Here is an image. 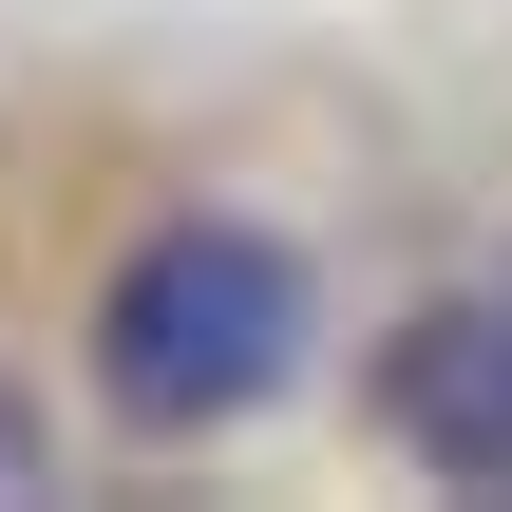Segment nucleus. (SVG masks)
<instances>
[{
    "label": "nucleus",
    "mask_w": 512,
    "mask_h": 512,
    "mask_svg": "<svg viewBox=\"0 0 512 512\" xmlns=\"http://www.w3.org/2000/svg\"><path fill=\"white\" fill-rule=\"evenodd\" d=\"M285 342H304V266H285L266 228H152V247L95 285V399H114L133 437L247 418V399L285 380Z\"/></svg>",
    "instance_id": "nucleus-1"
},
{
    "label": "nucleus",
    "mask_w": 512,
    "mask_h": 512,
    "mask_svg": "<svg viewBox=\"0 0 512 512\" xmlns=\"http://www.w3.org/2000/svg\"><path fill=\"white\" fill-rule=\"evenodd\" d=\"M380 418H399L437 475L512 494V304H437V323L380 361Z\"/></svg>",
    "instance_id": "nucleus-2"
}]
</instances>
